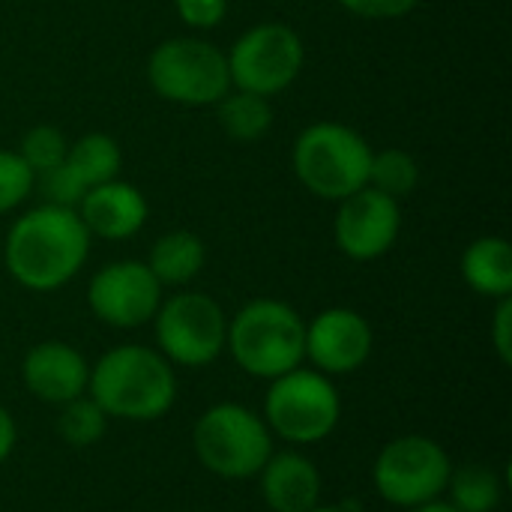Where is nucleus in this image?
Wrapping results in <instances>:
<instances>
[{"label":"nucleus","instance_id":"obj_27","mask_svg":"<svg viewBox=\"0 0 512 512\" xmlns=\"http://www.w3.org/2000/svg\"><path fill=\"white\" fill-rule=\"evenodd\" d=\"M180 21L192 30H213L228 15V0H174Z\"/></svg>","mask_w":512,"mask_h":512},{"label":"nucleus","instance_id":"obj_19","mask_svg":"<svg viewBox=\"0 0 512 512\" xmlns=\"http://www.w3.org/2000/svg\"><path fill=\"white\" fill-rule=\"evenodd\" d=\"M216 120L222 132L237 144H255L273 129V105L267 96L231 87L216 102Z\"/></svg>","mask_w":512,"mask_h":512},{"label":"nucleus","instance_id":"obj_8","mask_svg":"<svg viewBox=\"0 0 512 512\" xmlns=\"http://www.w3.org/2000/svg\"><path fill=\"white\" fill-rule=\"evenodd\" d=\"M159 354L171 366L204 369L216 363L228 342L225 309L201 291H177L153 315Z\"/></svg>","mask_w":512,"mask_h":512},{"label":"nucleus","instance_id":"obj_4","mask_svg":"<svg viewBox=\"0 0 512 512\" xmlns=\"http://www.w3.org/2000/svg\"><path fill=\"white\" fill-rule=\"evenodd\" d=\"M291 165L309 195L339 204L369 186L372 147L357 129L336 120H318L297 135Z\"/></svg>","mask_w":512,"mask_h":512},{"label":"nucleus","instance_id":"obj_16","mask_svg":"<svg viewBox=\"0 0 512 512\" xmlns=\"http://www.w3.org/2000/svg\"><path fill=\"white\" fill-rule=\"evenodd\" d=\"M261 498L270 512H306L321 504V471L315 462L297 450H282L267 459L258 474Z\"/></svg>","mask_w":512,"mask_h":512},{"label":"nucleus","instance_id":"obj_23","mask_svg":"<svg viewBox=\"0 0 512 512\" xmlns=\"http://www.w3.org/2000/svg\"><path fill=\"white\" fill-rule=\"evenodd\" d=\"M57 432L69 447H93L105 438L108 432V414L84 393L66 405H60V417H57Z\"/></svg>","mask_w":512,"mask_h":512},{"label":"nucleus","instance_id":"obj_32","mask_svg":"<svg viewBox=\"0 0 512 512\" xmlns=\"http://www.w3.org/2000/svg\"><path fill=\"white\" fill-rule=\"evenodd\" d=\"M306 512H348V510H342V507H324V504H318V507H312V510H306Z\"/></svg>","mask_w":512,"mask_h":512},{"label":"nucleus","instance_id":"obj_10","mask_svg":"<svg viewBox=\"0 0 512 512\" xmlns=\"http://www.w3.org/2000/svg\"><path fill=\"white\" fill-rule=\"evenodd\" d=\"M453 462L447 450L426 435H402L384 444L375 459L372 483L381 501L411 510L438 501L447 489Z\"/></svg>","mask_w":512,"mask_h":512},{"label":"nucleus","instance_id":"obj_22","mask_svg":"<svg viewBox=\"0 0 512 512\" xmlns=\"http://www.w3.org/2000/svg\"><path fill=\"white\" fill-rule=\"evenodd\" d=\"M420 183V165L417 159L402 150V147H387V150H372V165H369V186L390 195V198H405L417 189Z\"/></svg>","mask_w":512,"mask_h":512},{"label":"nucleus","instance_id":"obj_25","mask_svg":"<svg viewBox=\"0 0 512 512\" xmlns=\"http://www.w3.org/2000/svg\"><path fill=\"white\" fill-rule=\"evenodd\" d=\"M36 174L15 150H0V216L21 207L33 192Z\"/></svg>","mask_w":512,"mask_h":512},{"label":"nucleus","instance_id":"obj_18","mask_svg":"<svg viewBox=\"0 0 512 512\" xmlns=\"http://www.w3.org/2000/svg\"><path fill=\"white\" fill-rule=\"evenodd\" d=\"M207 261V249L204 240L195 231H168L162 234L147 255V267L150 273L159 279L162 288H186L189 282H195V276L204 270Z\"/></svg>","mask_w":512,"mask_h":512},{"label":"nucleus","instance_id":"obj_24","mask_svg":"<svg viewBox=\"0 0 512 512\" xmlns=\"http://www.w3.org/2000/svg\"><path fill=\"white\" fill-rule=\"evenodd\" d=\"M66 150H69V138H66L57 126L39 123V126H33V129L24 132L21 147H18L15 153L24 159V165H27L33 174H45V171L63 165Z\"/></svg>","mask_w":512,"mask_h":512},{"label":"nucleus","instance_id":"obj_29","mask_svg":"<svg viewBox=\"0 0 512 512\" xmlns=\"http://www.w3.org/2000/svg\"><path fill=\"white\" fill-rule=\"evenodd\" d=\"M495 318H492V345L498 351V360L512 366V297L495 300Z\"/></svg>","mask_w":512,"mask_h":512},{"label":"nucleus","instance_id":"obj_20","mask_svg":"<svg viewBox=\"0 0 512 512\" xmlns=\"http://www.w3.org/2000/svg\"><path fill=\"white\" fill-rule=\"evenodd\" d=\"M66 168L75 174V180L84 189H93L99 183L117 180L123 168V150L120 144L105 132H87L75 141H69L66 150Z\"/></svg>","mask_w":512,"mask_h":512},{"label":"nucleus","instance_id":"obj_3","mask_svg":"<svg viewBox=\"0 0 512 512\" xmlns=\"http://www.w3.org/2000/svg\"><path fill=\"white\" fill-rule=\"evenodd\" d=\"M234 363L261 381H273L306 360V321L300 312L273 297L249 300L228 318V342Z\"/></svg>","mask_w":512,"mask_h":512},{"label":"nucleus","instance_id":"obj_11","mask_svg":"<svg viewBox=\"0 0 512 512\" xmlns=\"http://www.w3.org/2000/svg\"><path fill=\"white\" fill-rule=\"evenodd\" d=\"M162 285L144 261H111L87 282V306L96 321L114 330H138L153 321Z\"/></svg>","mask_w":512,"mask_h":512},{"label":"nucleus","instance_id":"obj_33","mask_svg":"<svg viewBox=\"0 0 512 512\" xmlns=\"http://www.w3.org/2000/svg\"><path fill=\"white\" fill-rule=\"evenodd\" d=\"M0 258H3V240H0Z\"/></svg>","mask_w":512,"mask_h":512},{"label":"nucleus","instance_id":"obj_9","mask_svg":"<svg viewBox=\"0 0 512 512\" xmlns=\"http://www.w3.org/2000/svg\"><path fill=\"white\" fill-rule=\"evenodd\" d=\"M225 57H228L231 87L270 99L288 90L300 78L306 63V45L291 24L261 21L243 30Z\"/></svg>","mask_w":512,"mask_h":512},{"label":"nucleus","instance_id":"obj_31","mask_svg":"<svg viewBox=\"0 0 512 512\" xmlns=\"http://www.w3.org/2000/svg\"><path fill=\"white\" fill-rule=\"evenodd\" d=\"M408 512H459V510H456V507H453L450 501H441V498H438V501H429V504L411 507Z\"/></svg>","mask_w":512,"mask_h":512},{"label":"nucleus","instance_id":"obj_21","mask_svg":"<svg viewBox=\"0 0 512 512\" xmlns=\"http://www.w3.org/2000/svg\"><path fill=\"white\" fill-rule=\"evenodd\" d=\"M444 492H450V504L459 512H495L504 498V483L495 468L471 462L450 471Z\"/></svg>","mask_w":512,"mask_h":512},{"label":"nucleus","instance_id":"obj_1","mask_svg":"<svg viewBox=\"0 0 512 512\" xmlns=\"http://www.w3.org/2000/svg\"><path fill=\"white\" fill-rule=\"evenodd\" d=\"M90 243L93 237L78 219V210L39 204L12 222L0 261L21 288L33 294H51L81 273Z\"/></svg>","mask_w":512,"mask_h":512},{"label":"nucleus","instance_id":"obj_28","mask_svg":"<svg viewBox=\"0 0 512 512\" xmlns=\"http://www.w3.org/2000/svg\"><path fill=\"white\" fill-rule=\"evenodd\" d=\"M342 9H348L357 18H369V21H393V18H405L411 15L420 0H339Z\"/></svg>","mask_w":512,"mask_h":512},{"label":"nucleus","instance_id":"obj_30","mask_svg":"<svg viewBox=\"0 0 512 512\" xmlns=\"http://www.w3.org/2000/svg\"><path fill=\"white\" fill-rule=\"evenodd\" d=\"M15 441H18V429H15V420L12 414L0 405V465L12 456L15 450Z\"/></svg>","mask_w":512,"mask_h":512},{"label":"nucleus","instance_id":"obj_7","mask_svg":"<svg viewBox=\"0 0 512 512\" xmlns=\"http://www.w3.org/2000/svg\"><path fill=\"white\" fill-rule=\"evenodd\" d=\"M147 81L165 102L183 108L216 105L231 90L228 57L201 36H171L147 60Z\"/></svg>","mask_w":512,"mask_h":512},{"label":"nucleus","instance_id":"obj_2","mask_svg":"<svg viewBox=\"0 0 512 512\" xmlns=\"http://www.w3.org/2000/svg\"><path fill=\"white\" fill-rule=\"evenodd\" d=\"M87 396L108 420L153 423L177 402V372L147 345H117L90 366Z\"/></svg>","mask_w":512,"mask_h":512},{"label":"nucleus","instance_id":"obj_17","mask_svg":"<svg viewBox=\"0 0 512 512\" xmlns=\"http://www.w3.org/2000/svg\"><path fill=\"white\" fill-rule=\"evenodd\" d=\"M465 285L489 300L512 297V246L504 237H477L462 255Z\"/></svg>","mask_w":512,"mask_h":512},{"label":"nucleus","instance_id":"obj_14","mask_svg":"<svg viewBox=\"0 0 512 512\" xmlns=\"http://www.w3.org/2000/svg\"><path fill=\"white\" fill-rule=\"evenodd\" d=\"M21 381L33 399L60 408L87 393L90 363L69 342H39L21 360Z\"/></svg>","mask_w":512,"mask_h":512},{"label":"nucleus","instance_id":"obj_15","mask_svg":"<svg viewBox=\"0 0 512 512\" xmlns=\"http://www.w3.org/2000/svg\"><path fill=\"white\" fill-rule=\"evenodd\" d=\"M78 219L84 222L90 237L99 240H129L147 225V198L135 183L108 180L84 192L78 201Z\"/></svg>","mask_w":512,"mask_h":512},{"label":"nucleus","instance_id":"obj_12","mask_svg":"<svg viewBox=\"0 0 512 512\" xmlns=\"http://www.w3.org/2000/svg\"><path fill=\"white\" fill-rule=\"evenodd\" d=\"M402 231V207L396 198L363 186L354 195L342 198L333 216L336 249L351 261H378L384 258Z\"/></svg>","mask_w":512,"mask_h":512},{"label":"nucleus","instance_id":"obj_5","mask_svg":"<svg viewBox=\"0 0 512 512\" xmlns=\"http://www.w3.org/2000/svg\"><path fill=\"white\" fill-rule=\"evenodd\" d=\"M192 450L213 477L252 480L273 456V432L264 417L237 405L222 402L207 408L192 429Z\"/></svg>","mask_w":512,"mask_h":512},{"label":"nucleus","instance_id":"obj_6","mask_svg":"<svg viewBox=\"0 0 512 512\" xmlns=\"http://www.w3.org/2000/svg\"><path fill=\"white\" fill-rule=\"evenodd\" d=\"M261 417L285 444H321L342 420V399L333 378L297 366L270 381Z\"/></svg>","mask_w":512,"mask_h":512},{"label":"nucleus","instance_id":"obj_13","mask_svg":"<svg viewBox=\"0 0 512 512\" xmlns=\"http://www.w3.org/2000/svg\"><path fill=\"white\" fill-rule=\"evenodd\" d=\"M372 345V324L345 306L324 309L306 324V360L327 378L363 369L372 357Z\"/></svg>","mask_w":512,"mask_h":512},{"label":"nucleus","instance_id":"obj_26","mask_svg":"<svg viewBox=\"0 0 512 512\" xmlns=\"http://www.w3.org/2000/svg\"><path fill=\"white\" fill-rule=\"evenodd\" d=\"M36 180H39V192H42V198H45V204H57V207H78V201L84 198V186L75 180V174L66 168V162L63 165H57V168H51V171H45V174H36Z\"/></svg>","mask_w":512,"mask_h":512}]
</instances>
